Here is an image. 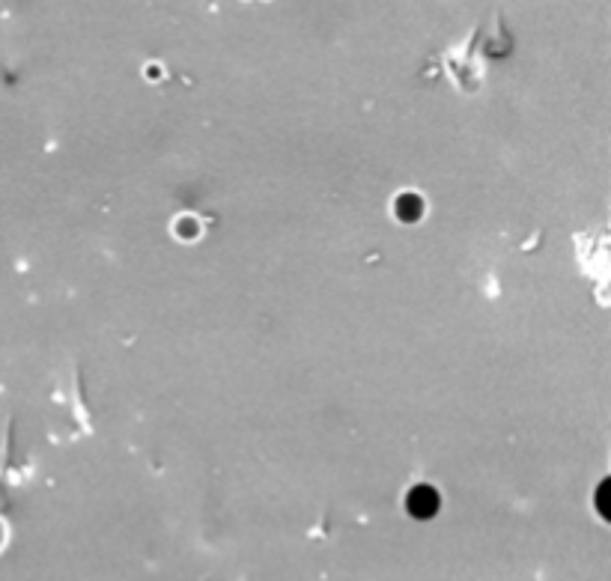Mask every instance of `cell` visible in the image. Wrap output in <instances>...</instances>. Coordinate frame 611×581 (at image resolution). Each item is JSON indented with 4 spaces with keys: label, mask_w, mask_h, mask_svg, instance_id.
<instances>
[{
    "label": "cell",
    "mask_w": 611,
    "mask_h": 581,
    "mask_svg": "<svg viewBox=\"0 0 611 581\" xmlns=\"http://www.w3.org/2000/svg\"><path fill=\"white\" fill-rule=\"evenodd\" d=\"M439 507H442V498H439V492H436L433 486H427V483L415 486V489L406 495V510H409L415 519H433V516L439 513Z\"/></svg>",
    "instance_id": "obj_1"
},
{
    "label": "cell",
    "mask_w": 611,
    "mask_h": 581,
    "mask_svg": "<svg viewBox=\"0 0 611 581\" xmlns=\"http://www.w3.org/2000/svg\"><path fill=\"white\" fill-rule=\"evenodd\" d=\"M394 212L400 215L403 224H415L424 215V200L418 194H400L394 203Z\"/></svg>",
    "instance_id": "obj_2"
}]
</instances>
